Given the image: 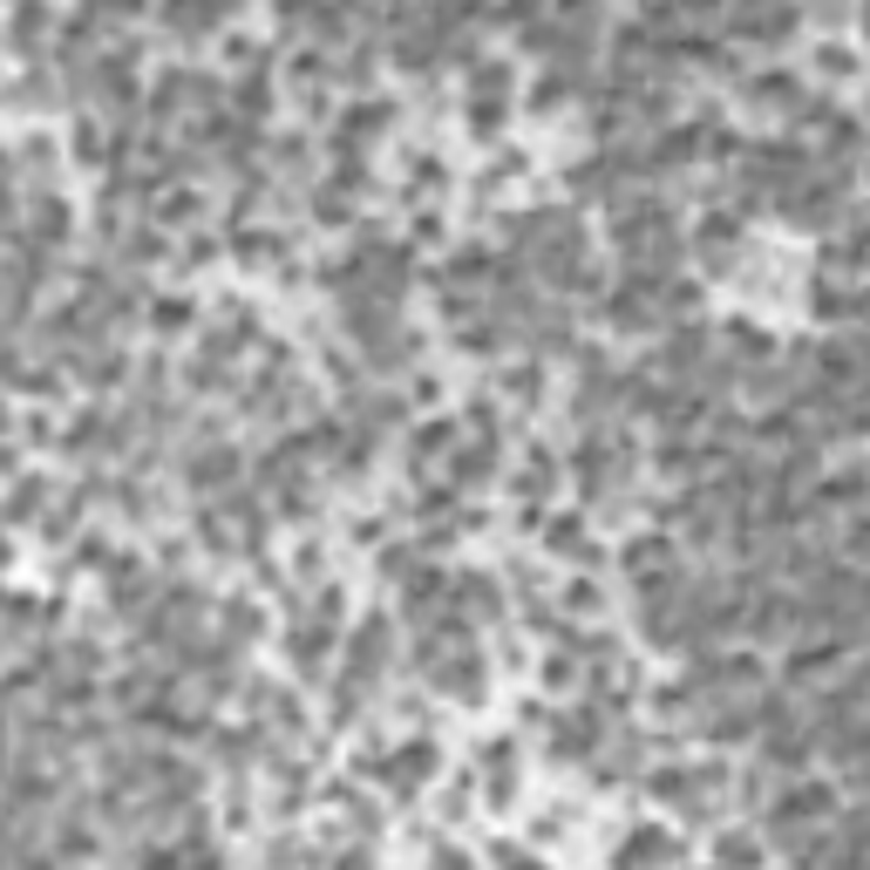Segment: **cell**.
I'll list each match as a JSON object with an SVG mask.
<instances>
[{
  "label": "cell",
  "mask_w": 870,
  "mask_h": 870,
  "mask_svg": "<svg viewBox=\"0 0 870 870\" xmlns=\"http://www.w3.org/2000/svg\"><path fill=\"white\" fill-rule=\"evenodd\" d=\"M612 857H619V863H632V857H680V843H674V836H660V830H632Z\"/></svg>",
  "instance_id": "cell-1"
}]
</instances>
